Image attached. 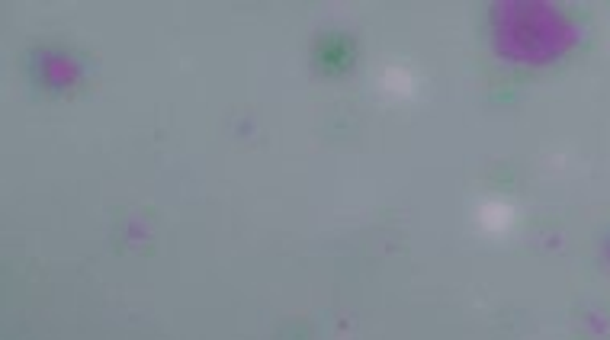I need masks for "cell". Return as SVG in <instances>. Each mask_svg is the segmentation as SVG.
<instances>
[{
	"label": "cell",
	"instance_id": "cell-1",
	"mask_svg": "<svg viewBox=\"0 0 610 340\" xmlns=\"http://www.w3.org/2000/svg\"><path fill=\"white\" fill-rule=\"evenodd\" d=\"M354 58V48L347 42L344 36H328L322 39V46H318V61H322V68L328 71H344Z\"/></svg>",
	"mask_w": 610,
	"mask_h": 340
}]
</instances>
